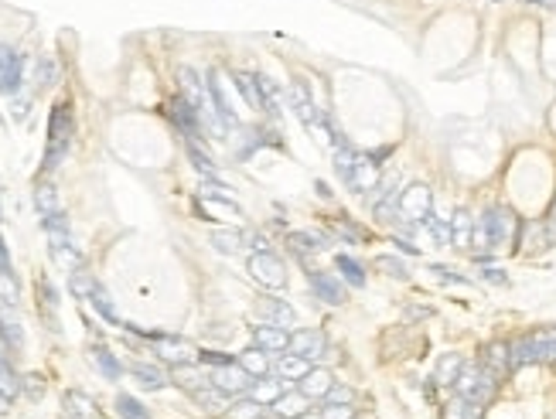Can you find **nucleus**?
Here are the masks:
<instances>
[{
	"mask_svg": "<svg viewBox=\"0 0 556 419\" xmlns=\"http://www.w3.org/2000/svg\"><path fill=\"white\" fill-rule=\"evenodd\" d=\"M321 419H355V409L352 402H328L321 409Z\"/></svg>",
	"mask_w": 556,
	"mask_h": 419,
	"instance_id": "obj_41",
	"label": "nucleus"
},
{
	"mask_svg": "<svg viewBox=\"0 0 556 419\" xmlns=\"http://www.w3.org/2000/svg\"><path fill=\"white\" fill-rule=\"evenodd\" d=\"M167 116L185 130V136H198V109L188 103L185 96H174V99L167 103Z\"/></svg>",
	"mask_w": 556,
	"mask_h": 419,
	"instance_id": "obj_13",
	"label": "nucleus"
},
{
	"mask_svg": "<svg viewBox=\"0 0 556 419\" xmlns=\"http://www.w3.org/2000/svg\"><path fill=\"white\" fill-rule=\"evenodd\" d=\"M62 406H65V416H72V419H99L96 402L85 392H79V389H69V392L62 395Z\"/></svg>",
	"mask_w": 556,
	"mask_h": 419,
	"instance_id": "obj_17",
	"label": "nucleus"
},
{
	"mask_svg": "<svg viewBox=\"0 0 556 419\" xmlns=\"http://www.w3.org/2000/svg\"><path fill=\"white\" fill-rule=\"evenodd\" d=\"M0 269H11V262H7V253H4V242H0Z\"/></svg>",
	"mask_w": 556,
	"mask_h": 419,
	"instance_id": "obj_50",
	"label": "nucleus"
},
{
	"mask_svg": "<svg viewBox=\"0 0 556 419\" xmlns=\"http://www.w3.org/2000/svg\"><path fill=\"white\" fill-rule=\"evenodd\" d=\"M198 362H202V365L218 368V365H229L232 358H229V355H222V351H198Z\"/></svg>",
	"mask_w": 556,
	"mask_h": 419,
	"instance_id": "obj_45",
	"label": "nucleus"
},
{
	"mask_svg": "<svg viewBox=\"0 0 556 419\" xmlns=\"http://www.w3.org/2000/svg\"><path fill=\"white\" fill-rule=\"evenodd\" d=\"M0 300H7V304H18V283H14L11 269H0Z\"/></svg>",
	"mask_w": 556,
	"mask_h": 419,
	"instance_id": "obj_42",
	"label": "nucleus"
},
{
	"mask_svg": "<svg viewBox=\"0 0 556 419\" xmlns=\"http://www.w3.org/2000/svg\"><path fill=\"white\" fill-rule=\"evenodd\" d=\"M324 399H328V402H352L355 395H352V389H348V385H331V392L324 395Z\"/></svg>",
	"mask_w": 556,
	"mask_h": 419,
	"instance_id": "obj_46",
	"label": "nucleus"
},
{
	"mask_svg": "<svg viewBox=\"0 0 556 419\" xmlns=\"http://www.w3.org/2000/svg\"><path fill=\"white\" fill-rule=\"evenodd\" d=\"M396 246L403 249V253H406V256H420V249H417L413 242H406V239H396Z\"/></svg>",
	"mask_w": 556,
	"mask_h": 419,
	"instance_id": "obj_49",
	"label": "nucleus"
},
{
	"mask_svg": "<svg viewBox=\"0 0 556 419\" xmlns=\"http://www.w3.org/2000/svg\"><path fill=\"white\" fill-rule=\"evenodd\" d=\"M331 229H335V232H338V236H342L348 246L362 242V229H355L352 222H342V218H335V222H331Z\"/></svg>",
	"mask_w": 556,
	"mask_h": 419,
	"instance_id": "obj_43",
	"label": "nucleus"
},
{
	"mask_svg": "<svg viewBox=\"0 0 556 419\" xmlns=\"http://www.w3.org/2000/svg\"><path fill=\"white\" fill-rule=\"evenodd\" d=\"M21 69H25V58L14 52V48H7V45H0V92H18V85H21Z\"/></svg>",
	"mask_w": 556,
	"mask_h": 419,
	"instance_id": "obj_10",
	"label": "nucleus"
},
{
	"mask_svg": "<svg viewBox=\"0 0 556 419\" xmlns=\"http://www.w3.org/2000/svg\"><path fill=\"white\" fill-rule=\"evenodd\" d=\"M89 358H92V365L99 368L109 382H116V378L123 375V368H120V362L113 358V351H109V348H92V355H89Z\"/></svg>",
	"mask_w": 556,
	"mask_h": 419,
	"instance_id": "obj_30",
	"label": "nucleus"
},
{
	"mask_svg": "<svg viewBox=\"0 0 556 419\" xmlns=\"http://www.w3.org/2000/svg\"><path fill=\"white\" fill-rule=\"evenodd\" d=\"M471 232H475V218L468 211H457L450 218V242L457 249H471Z\"/></svg>",
	"mask_w": 556,
	"mask_h": 419,
	"instance_id": "obj_23",
	"label": "nucleus"
},
{
	"mask_svg": "<svg viewBox=\"0 0 556 419\" xmlns=\"http://www.w3.org/2000/svg\"><path fill=\"white\" fill-rule=\"evenodd\" d=\"M495 3H502V0H495Z\"/></svg>",
	"mask_w": 556,
	"mask_h": 419,
	"instance_id": "obj_55",
	"label": "nucleus"
},
{
	"mask_svg": "<svg viewBox=\"0 0 556 419\" xmlns=\"http://www.w3.org/2000/svg\"><path fill=\"white\" fill-rule=\"evenodd\" d=\"M21 389H25L31 399H41V395H45V378H41V375H27Z\"/></svg>",
	"mask_w": 556,
	"mask_h": 419,
	"instance_id": "obj_44",
	"label": "nucleus"
},
{
	"mask_svg": "<svg viewBox=\"0 0 556 419\" xmlns=\"http://www.w3.org/2000/svg\"><path fill=\"white\" fill-rule=\"evenodd\" d=\"M253 341H256V348H263V351H287V344H291V334H287V327H277V324H260V327H253Z\"/></svg>",
	"mask_w": 556,
	"mask_h": 419,
	"instance_id": "obj_15",
	"label": "nucleus"
},
{
	"mask_svg": "<svg viewBox=\"0 0 556 419\" xmlns=\"http://www.w3.org/2000/svg\"><path fill=\"white\" fill-rule=\"evenodd\" d=\"M539 3H543V7H556V0H539Z\"/></svg>",
	"mask_w": 556,
	"mask_h": 419,
	"instance_id": "obj_52",
	"label": "nucleus"
},
{
	"mask_svg": "<svg viewBox=\"0 0 556 419\" xmlns=\"http://www.w3.org/2000/svg\"><path fill=\"white\" fill-rule=\"evenodd\" d=\"M130 375L144 385V389H164V385H167V375H164L160 368H154V365H133Z\"/></svg>",
	"mask_w": 556,
	"mask_h": 419,
	"instance_id": "obj_31",
	"label": "nucleus"
},
{
	"mask_svg": "<svg viewBox=\"0 0 556 419\" xmlns=\"http://www.w3.org/2000/svg\"><path fill=\"white\" fill-rule=\"evenodd\" d=\"M331 385H335V378H331V371H324V368H311V371L300 378V392L307 395V399H324V395L331 392Z\"/></svg>",
	"mask_w": 556,
	"mask_h": 419,
	"instance_id": "obj_19",
	"label": "nucleus"
},
{
	"mask_svg": "<svg viewBox=\"0 0 556 419\" xmlns=\"http://www.w3.org/2000/svg\"><path fill=\"white\" fill-rule=\"evenodd\" d=\"M239 365L246 368L253 378H263L266 371H270V351H263V348H249V351L239 355Z\"/></svg>",
	"mask_w": 556,
	"mask_h": 419,
	"instance_id": "obj_25",
	"label": "nucleus"
},
{
	"mask_svg": "<svg viewBox=\"0 0 556 419\" xmlns=\"http://www.w3.org/2000/svg\"><path fill=\"white\" fill-rule=\"evenodd\" d=\"M38 79H41V85H52V79H55L52 62H41V65H38Z\"/></svg>",
	"mask_w": 556,
	"mask_h": 419,
	"instance_id": "obj_48",
	"label": "nucleus"
},
{
	"mask_svg": "<svg viewBox=\"0 0 556 419\" xmlns=\"http://www.w3.org/2000/svg\"><path fill=\"white\" fill-rule=\"evenodd\" d=\"M461 365H464L461 355H444V358L437 362V368H433V382H437V385H454L457 375H461Z\"/></svg>",
	"mask_w": 556,
	"mask_h": 419,
	"instance_id": "obj_26",
	"label": "nucleus"
},
{
	"mask_svg": "<svg viewBox=\"0 0 556 419\" xmlns=\"http://www.w3.org/2000/svg\"><path fill=\"white\" fill-rule=\"evenodd\" d=\"M249 276L263 290H280L287 283V266L277 260L270 249H266V253H253V256H249Z\"/></svg>",
	"mask_w": 556,
	"mask_h": 419,
	"instance_id": "obj_5",
	"label": "nucleus"
},
{
	"mask_svg": "<svg viewBox=\"0 0 556 419\" xmlns=\"http://www.w3.org/2000/svg\"><path fill=\"white\" fill-rule=\"evenodd\" d=\"M481 365L488 368L499 382H505L508 375H512V355H508V341H488L485 348H481V358H478Z\"/></svg>",
	"mask_w": 556,
	"mask_h": 419,
	"instance_id": "obj_9",
	"label": "nucleus"
},
{
	"mask_svg": "<svg viewBox=\"0 0 556 419\" xmlns=\"http://www.w3.org/2000/svg\"><path fill=\"white\" fill-rule=\"evenodd\" d=\"M454 392L464 395L468 402H478V406H488L495 392H499V378L481 365V362H464L461 365V375L454 382Z\"/></svg>",
	"mask_w": 556,
	"mask_h": 419,
	"instance_id": "obj_3",
	"label": "nucleus"
},
{
	"mask_svg": "<svg viewBox=\"0 0 556 419\" xmlns=\"http://www.w3.org/2000/svg\"><path fill=\"white\" fill-rule=\"evenodd\" d=\"M335 266H338V273L345 276V283H348V287H355V290L366 287V269H362L359 262L352 260V256L338 253V256H335Z\"/></svg>",
	"mask_w": 556,
	"mask_h": 419,
	"instance_id": "obj_28",
	"label": "nucleus"
},
{
	"mask_svg": "<svg viewBox=\"0 0 556 419\" xmlns=\"http://www.w3.org/2000/svg\"><path fill=\"white\" fill-rule=\"evenodd\" d=\"M256 311H260V317H263L266 324H277V327H293V320H297L291 307L284 300H277V297H263Z\"/></svg>",
	"mask_w": 556,
	"mask_h": 419,
	"instance_id": "obj_16",
	"label": "nucleus"
},
{
	"mask_svg": "<svg viewBox=\"0 0 556 419\" xmlns=\"http://www.w3.org/2000/svg\"><path fill=\"white\" fill-rule=\"evenodd\" d=\"M229 413V419H263L266 409L263 402H256V399H239L232 409H225Z\"/></svg>",
	"mask_w": 556,
	"mask_h": 419,
	"instance_id": "obj_35",
	"label": "nucleus"
},
{
	"mask_svg": "<svg viewBox=\"0 0 556 419\" xmlns=\"http://www.w3.org/2000/svg\"><path fill=\"white\" fill-rule=\"evenodd\" d=\"M297 419H321V416H314V413H300Z\"/></svg>",
	"mask_w": 556,
	"mask_h": 419,
	"instance_id": "obj_51",
	"label": "nucleus"
},
{
	"mask_svg": "<svg viewBox=\"0 0 556 419\" xmlns=\"http://www.w3.org/2000/svg\"><path fill=\"white\" fill-rule=\"evenodd\" d=\"M174 382H178V385H185L188 392H195V389H202V385H209L212 378H205V375H198V371L191 368V362H188V365H178V368H174Z\"/></svg>",
	"mask_w": 556,
	"mask_h": 419,
	"instance_id": "obj_34",
	"label": "nucleus"
},
{
	"mask_svg": "<svg viewBox=\"0 0 556 419\" xmlns=\"http://www.w3.org/2000/svg\"><path fill=\"white\" fill-rule=\"evenodd\" d=\"M151 344H154V351H158L164 362H171V365H188V362H195L198 358V351L181 338H171V334H151Z\"/></svg>",
	"mask_w": 556,
	"mask_h": 419,
	"instance_id": "obj_8",
	"label": "nucleus"
},
{
	"mask_svg": "<svg viewBox=\"0 0 556 419\" xmlns=\"http://www.w3.org/2000/svg\"><path fill=\"white\" fill-rule=\"evenodd\" d=\"M38 300H41V317L48 320L52 331H58V293L52 280H38Z\"/></svg>",
	"mask_w": 556,
	"mask_h": 419,
	"instance_id": "obj_21",
	"label": "nucleus"
},
{
	"mask_svg": "<svg viewBox=\"0 0 556 419\" xmlns=\"http://www.w3.org/2000/svg\"><path fill=\"white\" fill-rule=\"evenodd\" d=\"M72 130H76L72 106L62 99V103L52 106V116H48V147H45V160H41V178L52 174L55 167L65 160L69 147H72Z\"/></svg>",
	"mask_w": 556,
	"mask_h": 419,
	"instance_id": "obj_2",
	"label": "nucleus"
},
{
	"mask_svg": "<svg viewBox=\"0 0 556 419\" xmlns=\"http://www.w3.org/2000/svg\"><path fill=\"white\" fill-rule=\"evenodd\" d=\"M236 89L246 96V103L253 106V109H260V113L266 109V96H263V89H260V79H256V76L236 72Z\"/></svg>",
	"mask_w": 556,
	"mask_h": 419,
	"instance_id": "obj_22",
	"label": "nucleus"
},
{
	"mask_svg": "<svg viewBox=\"0 0 556 419\" xmlns=\"http://www.w3.org/2000/svg\"><path fill=\"white\" fill-rule=\"evenodd\" d=\"M522 3H539V0H522Z\"/></svg>",
	"mask_w": 556,
	"mask_h": 419,
	"instance_id": "obj_53",
	"label": "nucleus"
},
{
	"mask_svg": "<svg viewBox=\"0 0 556 419\" xmlns=\"http://www.w3.org/2000/svg\"><path fill=\"white\" fill-rule=\"evenodd\" d=\"M191 395H195V399H198L209 413H225V392H222V389H215L212 382H209V385H202V389H195Z\"/></svg>",
	"mask_w": 556,
	"mask_h": 419,
	"instance_id": "obj_32",
	"label": "nucleus"
},
{
	"mask_svg": "<svg viewBox=\"0 0 556 419\" xmlns=\"http://www.w3.org/2000/svg\"><path fill=\"white\" fill-rule=\"evenodd\" d=\"M433 211V194L426 184H413L399 194V215L406 218V225H424Z\"/></svg>",
	"mask_w": 556,
	"mask_h": 419,
	"instance_id": "obj_6",
	"label": "nucleus"
},
{
	"mask_svg": "<svg viewBox=\"0 0 556 419\" xmlns=\"http://www.w3.org/2000/svg\"><path fill=\"white\" fill-rule=\"evenodd\" d=\"M287 351L307 358V362H311V358H321V355H324V334H318V331H293Z\"/></svg>",
	"mask_w": 556,
	"mask_h": 419,
	"instance_id": "obj_14",
	"label": "nucleus"
},
{
	"mask_svg": "<svg viewBox=\"0 0 556 419\" xmlns=\"http://www.w3.org/2000/svg\"><path fill=\"white\" fill-rule=\"evenodd\" d=\"M188 157H191V164H195L202 174H209V178L215 174L212 157H209V154H202V147H198V140H195V136H188Z\"/></svg>",
	"mask_w": 556,
	"mask_h": 419,
	"instance_id": "obj_39",
	"label": "nucleus"
},
{
	"mask_svg": "<svg viewBox=\"0 0 556 419\" xmlns=\"http://www.w3.org/2000/svg\"><path fill=\"white\" fill-rule=\"evenodd\" d=\"M287 242H291V249L297 253V256H300V260H307L311 253H321V249H328V246H324V236H318V232H293Z\"/></svg>",
	"mask_w": 556,
	"mask_h": 419,
	"instance_id": "obj_24",
	"label": "nucleus"
},
{
	"mask_svg": "<svg viewBox=\"0 0 556 419\" xmlns=\"http://www.w3.org/2000/svg\"><path fill=\"white\" fill-rule=\"evenodd\" d=\"M89 304H92V311L103 317L106 324H120V314H116V307H113L109 293L103 290V283H96V287H92V293H89Z\"/></svg>",
	"mask_w": 556,
	"mask_h": 419,
	"instance_id": "obj_27",
	"label": "nucleus"
},
{
	"mask_svg": "<svg viewBox=\"0 0 556 419\" xmlns=\"http://www.w3.org/2000/svg\"><path fill=\"white\" fill-rule=\"evenodd\" d=\"M277 371H280V375H284V378H291V382H300V378H304V375H307V371H311V362H307V358H300V355H284V358H280V365H277Z\"/></svg>",
	"mask_w": 556,
	"mask_h": 419,
	"instance_id": "obj_29",
	"label": "nucleus"
},
{
	"mask_svg": "<svg viewBox=\"0 0 556 419\" xmlns=\"http://www.w3.org/2000/svg\"><path fill=\"white\" fill-rule=\"evenodd\" d=\"M440 419H485V406H478V402H468L464 395H450L447 402H444V409H440Z\"/></svg>",
	"mask_w": 556,
	"mask_h": 419,
	"instance_id": "obj_18",
	"label": "nucleus"
},
{
	"mask_svg": "<svg viewBox=\"0 0 556 419\" xmlns=\"http://www.w3.org/2000/svg\"><path fill=\"white\" fill-rule=\"evenodd\" d=\"M212 385L215 389H222L225 395H242L253 389V375L246 371V368L239 365V362H229V365H218L212 368Z\"/></svg>",
	"mask_w": 556,
	"mask_h": 419,
	"instance_id": "obj_7",
	"label": "nucleus"
},
{
	"mask_svg": "<svg viewBox=\"0 0 556 419\" xmlns=\"http://www.w3.org/2000/svg\"><path fill=\"white\" fill-rule=\"evenodd\" d=\"M263 419H266V416H263ZM270 419H287V416H270Z\"/></svg>",
	"mask_w": 556,
	"mask_h": 419,
	"instance_id": "obj_54",
	"label": "nucleus"
},
{
	"mask_svg": "<svg viewBox=\"0 0 556 419\" xmlns=\"http://www.w3.org/2000/svg\"><path fill=\"white\" fill-rule=\"evenodd\" d=\"M284 395V382H273V378H266L263 382H253V399L256 402H277Z\"/></svg>",
	"mask_w": 556,
	"mask_h": 419,
	"instance_id": "obj_36",
	"label": "nucleus"
},
{
	"mask_svg": "<svg viewBox=\"0 0 556 419\" xmlns=\"http://www.w3.org/2000/svg\"><path fill=\"white\" fill-rule=\"evenodd\" d=\"M335 171L359 194H366V191H372L379 184V160L372 157V154H362V150L348 147L342 140H335Z\"/></svg>",
	"mask_w": 556,
	"mask_h": 419,
	"instance_id": "obj_1",
	"label": "nucleus"
},
{
	"mask_svg": "<svg viewBox=\"0 0 556 419\" xmlns=\"http://www.w3.org/2000/svg\"><path fill=\"white\" fill-rule=\"evenodd\" d=\"M481 222L488 229V239H492V249H505L519 239V218L515 211L505 208V205H492V208L481 211Z\"/></svg>",
	"mask_w": 556,
	"mask_h": 419,
	"instance_id": "obj_4",
	"label": "nucleus"
},
{
	"mask_svg": "<svg viewBox=\"0 0 556 419\" xmlns=\"http://www.w3.org/2000/svg\"><path fill=\"white\" fill-rule=\"evenodd\" d=\"M307 280H311V290L318 293V300H324V304H345V287H342L338 276L321 273V269H311Z\"/></svg>",
	"mask_w": 556,
	"mask_h": 419,
	"instance_id": "obj_11",
	"label": "nucleus"
},
{
	"mask_svg": "<svg viewBox=\"0 0 556 419\" xmlns=\"http://www.w3.org/2000/svg\"><path fill=\"white\" fill-rule=\"evenodd\" d=\"M212 242L222 253H239L242 249V232H215Z\"/></svg>",
	"mask_w": 556,
	"mask_h": 419,
	"instance_id": "obj_40",
	"label": "nucleus"
},
{
	"mask_svg": "<svg viewBox=\"0 0 556 419\" xmlns=\"http://www.w3.org/2000/svg\"><path fill=\"white\" fill-rule=\"evenodd\" d=\"M375 269H382V273H386V276H393V280H410L406 262L396 260V256H375Z\"/></svg>",
	"mask_w": 556,
	"mask_h": 419,
	"instance_id": "obj_37",
	"label": "nucleus"
},
{
	"mask_svg": "<svg viewBox=\"0 0 556 419\" xmlns=\"http://www.w3.org/2000/svg\"><path fill=\"white\" fill-rule=\"evenodd\" d=\"M34 208L41 218H52V215H62V201H58V191H55L48 181L34 184Z\"/></svg>",
	"mask_w": 556,
	"mask_h": 419,
	"instance_id": "obj_20",
	"label": "nucleus"
},
{
	"mask_svg": "<svg viewBox=\"0 0 556 419\" xmlns=\"http://www.w3.org/2000/svg\"><path fill=\"white\" fill-rule=\"evenodd\" d=\"M481 280L485 283H495V287H508V276L502 269H481Z\"/></svg>",
	"mask_w": 556,
	"mask_h": 419,
	"instance_id": "obj_47",
	"label": "nucleus"
},
{
	"mask_svg": "<svg viewBox=\"0 0 556 419\" xmlns=\"http://www.w3.org/2000/svg\"><path fill=\"white\" fill-rule=\"evenodd\" d=\"M178 89H181V96H185V99L195 106V109L209 99V85L198 79V72H195V69H188V65H181V69H178Z\"/></svg>",
	"mask_w": 556,
	"mask_h": 419,
	"instance_id": "obj_12",
	"label": "nucleus"
},
{
	"mask_svg": "<svg viewBox=\"0 0 556 419\" xmlns=\"http://www.w3.org/2000/svg\"><path fill=\"white\" fill-rule=\"evenodd\" d=\"M304 402H307V395L304 392L300 395H280V399L273 402V409H277V416H300V413H304V409H300Z\"/></svg>",
	"mask_w": 556,
	"mask_h": 419,
	"instance_id": "obj_38",
	"label": "nucleus"
},
{
	"mask_svg": "<svg viewBox=\"0 0 556 419\" xmlns=\"http://www.w3.org/2000/svg\"><path fill=\"white\" fill-rule=\"evenodd\" d=\"M116 413H120V419H151V413L144 409V402L127 392L116 395Z\"/></svg>",
	"mask_w": 556,
	"mask_h": 419,
	"instance_id": "obj_33",
	"label": "nucleus"
}]
</instances>
